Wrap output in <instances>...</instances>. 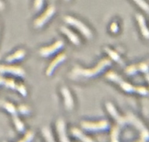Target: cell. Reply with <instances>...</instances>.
Wrapping results in <instances>:
<instances>
[{
	"label": "cell",
	"instance_id": "1",
	"mask_svg": "<svg viewBox=\"0 0 149 142\" xmlns=\"http://www.w3.org/2000/svg\"><path fill=\"white\" fill-rule=\"evenodd\" d=\"M111 65V61L108 58L101 60L95 67L93 69H83L79 66H76L71 71L70 77L77 79L78 77H93L101 73L106 67Z\"/></svg>",
	"mask_w": 149,
	"mask_h": 142
},
{
	"label": "cell",
	"instance_id": "2",
	"mask_svg": "<svg viewBox=\"0 0 149 142\" xmlns=\"http://www.w3.org/2000/svg\"><path fill=\"white\" fill-rule=\"evenodd\" d=\"M63 20L66 23H68V24L71 25V26H74L76 29H78L87 39H90L93 37V32L89 29L88 26H86L81 20H78V19L70 15L64 16Z\"/></svg>",
	"mask_w": 149,
	"mask_h": 142
},
{
	"label": "cell",
	"instance_id": "3",
	"mask_svg": "<svg viewBox=\"0 0 149 142\" xmlns=\"http://www.w3.org/2000/svg\"><path fill=\"white\" fill-rule=\"evenodd\" d=\"M106 79H108L110 81L113 82V83H116V84L119 85L120 86L121 88L125 92H127V93H132V92H137V89L138 87H135V86L132 85L130 83L125 82L119 74H117L116 73H115L114 71H110L109 72L106 73Z\"/></svg>",
	"mask_w": 149,
	"mask_h": 142
},
{
	"label": "cell",
	"instance_id": "4",
	"mask_svg": "<svg viewBox=\"0 0 149 142\" xmlns=\"http://www.w3.org/2000/svg\"><path fill=\"white\" fill-rule=\"evenodd\" d=\"M55 13V6L51 5L47 9L46 11L42 15L39 17H38L36 20L34 21V27L36 29H40L42 26H45L47 23L48 20H50L52 18V16L54 15Z\"/></svg>",
	"mask_w": 149,
	"mask_h": 142
},
{
	"label": "cell",
	"instance_id": "5",
	"mask_svg": "<svg viewBox=\"0 0 149 142\" xmlns=\"http://www.w3.org/2000/svg\"><path fill=\"white\" fill-rule=\"evenodd\" d=\"M109 126V123L106 120H101L99 122H81V127L84 129L90 131H103L106 130Z\"/></svg>",
	"mask_w": 149,
	"mask_h": 142
},
{
	"label": "cell",
	"instance_id": "6",
	"mask_svg": "<svg viewBox=\"0 0 149 142\" xmlns=\"http://www.w3.org/2000/svg\"><path fill=\"white\" fill-rule=\"evenodd\" d=\"M64 46V42L62 40H58L55 42V43L52 44V45H49L48 47L42 48L39 51V54L42 57H48L52 55V54L55 53L56 52L59 51Z\"/></svg>",
	"mask_w": 149,
	"mask_h": 142
},
{
	"label": "cell",
	"instance_id": "7",
	"mask_svg": "<svg viewBox=\"0 0 149 142\" xmlns=\"http://www.w3.org/2000/svg\"><path fill=\"white\" fill-rule=\"evenodd\" d=\"M0 74H11L17 77H24L26 72L23 68L16 66L0 65Z\"/></svg>",
	"mask_w": 149,
	"mask_h": 142
},
{
	"label": "cell",
	"instance_id": "8",
	"mask_svg": "<svg viewBox=\"0 0 149 142\" xmlns=\"http://www.w3.org/2000/svg\"><path fill=\"white\" fill-rule=\"evenodd\" d=\"M1 85H4L5 87H8V88L17 90L23 96H26V95H27V90H26L25 86L21 84H17L13 79L3 78L2 84Z\"/></svg>",
	"mask_w": 149,
	"mask_h": 142
},
{
	"label": "cell",
	"instance_id": "9",
	"mask_svg": "<svg viewBox=\"0 0 149 142\" xmlns=\"http://www.w3.org/2000/svg\"><path fill=\"white\" fill-rule=\"evenodd\" d=\"M61 93L63 96L64 104H65V109L68 111H71L74 109V101L71 94V92L66 87H63L61 88Z\"/></svg>",
	"mask_w": 149,
	"mask_h": 142
},
{
	"label": "cell",
	"instance_id": "10",
	"mask_svg": "<svg viewBox=\"0 0 149 142\" xmlns=\"http://www.w3.org/2000/svg\"><path fill=\"white\" fill-rule=\"evenodd\" d=\"M66 59V55L65 53H61L60 55H58L52 62L50 63V64L48 66L47 69L46 74L47 76H51L53 74L54 71L56 69V67L58 66H59L60 64L62 62H63Z\"/></svg>",
	"mask_w": 149,
	"mask_h": 142
},
{
	"label": "cell",
	"instance_id": "11",
	"mask_svg": "<svg viewBox=\"0 0 149 142\" xmlns=\"http://www.w3.org/2000/svg\"><path fill=\"white\" fill-rule=\"evenodd\" d=\"M106 109H107L108 112H109V114L113 117V118H114V119L116 120V122H117L118 123L121 124V125L125 123V122L126 121V118H122V117L119 115V113L117 112V111H116V108L113 106V104L111 103V102H107V103L106 104Z\"/></svg>",
	"mask_w": 149,
	"mask_h": 142
},
{
	"label": "cell",
	"instance_id": "12",
	"mask_svg": "<svg viewBox=\"0 0 149 142\" xmlns=\"http://www.w3.org/2000/svg\"><path fill=\"white\" fill-rule=\"evenodd\" d=\"M56 126L61 142H70L68 137H67L66 132H65V125L63 120H58V122H57Z\"/></svg>",
	"mask_w": 149,
	"mask_h": 142
},
{
	"label": "cell",
	"instance_id": "13",
	"mask_svg": "<svg viewBox=\"0 0 149 142\" xmlns=\"http://www.w3.org/2000/svg\"><path fill=\"white\" fill-rule=\"evenodd\" d=\"M61 32H63L69 39V40L73 44H74L75 45H80V39L79 38V36L75 33H74L72 31L70 30L68 28H67L66 26H61Z\"/></svg>",
	"mask_w": 149,
	"mask_h": 142
},
{
	"label": "cell",
	"instance_id": "14",
	"mask_svg": "<svg viewBox=\"0 0 149 142\" xmlns=\"http://www.w3.org/2000/svg\"><path fill=\"white\" fill-rule=\"evenodd\" d=\"M26 50L23 49H20L17 50L16 52H15L14 53L12 54V55H9L6 58V61L8 63H13L14 61H20V60L24 58V57L26 56Z\"/></svg>",
	"mask_w": 149,
	"mask_h": 142
},
{
	"label": "cell",
	"instance_id": "15",
	"mask_svg": "<svg viewBox=\"0 0 149 142\" xmlns=\"http://www.w3.org/2000/svg\"><path fill=\"white\" fill-rule=\"evenodd\" d=\"M136 18L138 20L139 26L141 27V32H142L143 36L146 39H149V30L147 28L146 24V20L143 16L141 14H137L136 15Z\"/></svg>",
	"mask_w": 149,
	"mask_h": 142
},
{
	"label": "cell",
	"instance_id": "16",
	"mask_svg": "<svg viewBox=\"0 0 149 142\" xmlns=\"http://www.w3.org/2000/svg\"><path fill=\"white\" fill-rule=\"evenodd\" d=\"M0 106L5 109L13 116L17 115V109L13 104L10 103V102L4 101H0Z\"/></svg>",
	"mask_w": 149,
	"mask_h": 142
},
{
	"label": "cell",
	"instance_id": "17",
	"mask_svg": "<svg viewBox=\"0 0 149 142\" xmlns=\"http://www.w3.org/2000/svg\"><path fill=\"white\" fill-rule=\"evenodd\" d=\"M105 50H106V53H107L113 61L117 62L118 64H120V65H123L124 63L123 61H122V58H121V57L119 56V55L116 52V51L113 50H111L109 48H107V47L105 48Z\"/></svg>",
	"mask_w": 149,
	"mask_h": 142
},
{
	"label": "cell",
	"instance_id": "18",
	"mask_svg": "<svg viewBox=\"0 0 149 142\" xmlns=\"http://www.w3.org/2000/svg\"><path fill=\"white\" fill-rule=\"evenodd\" d=\"M71 133H72V134L74 136L79 139L81 140L83 142H93V141L91 139L87 137L86 135H84V134H83L80 130H79L78 128H73V129L71 130Z\"/></svg>",
	"mask_w": 149,
	"mask_h": 142
},
{
	"label": "cell",
	"instance_id": "19",
	"mask_svg": "<svg viewBox=\"0 0 149 142\" xmlns=\"http://www.w3.org/2000/svg\"><path fill=\"white\" fill-rule=\"evenodd\" d=\"M42 134H43L44 137L46 139L47 142H55L54 141L53 136L52 135V132L48 128H44L42 129Z\"/></svg>",
	"mask_w": 149,
	"mask_h": 142
},
{
	"label": "cell",
	"instance_id": "20",
	"mask_svg": "<svg viewBox=\"0 0 149 142\" xmlns=\"http://www.w3.org/2000/svg\"><path fill=\"white\" fill-rule=\"evenodd\" d=\"M13 122H14L15 125L17 130L18 131H20V132H23V131H24L25 128H24V125H23V123L22 122V121L17 118V115H15V116H13Z\"/></svg>",
	"mask_w": 149,
	"mask_h": 142
},
{
	"label": "cell",
	"instance_id": "21",
	"mask_svg": "<svg viewBox=\"0 0 149 142\" xmlns=\"http://www.w3.org/2000/svg\"><path fill=\"white\" fill-rule=\"evenodd\" d=\"M133 1L146 13H149V5L145 0H133Z\"/></svg>",
	"mask_w": 149,
	"mask_h": 142
},
{
	"label": "cell",
	"instance_id": "22",
	"mask_svg": "<svg viewBox=\"0 0 149 142\" xmlns=\"http://www.w3.org/2000/svg\"><path fill=\"white\" fill-rule=\"evenodd\" d=\"M138 71H139L138 66L132 65L130 66H128L127 68L125 69V73L129 74V75H132V74H135Z\"/></svg>",
	"mask_w": 149,
	"mask_h": 142
},
{
	"label": "cell",
	"instance_id": "23",
	"mask_svg": "<svg viewBox=\"0 0 149 142\" xmlns=\"http://www.w3.org/2000/svg\"><path fill=\"white\" fill-rule=\"evenodd\" d=\"M119 128L118 126H115L113 128L111 132V139L112 142H119L118 141V136H119Z\"/></svg>",
	"mask_w": 149,
	"mask_h": 142
},
{
	"label": "cell",
	"instance_id": "24",
	"mask_svg": "<svg viewBox=\"0 0 149 142\" xmlns=\"http://www.w3.org/2000/svg\"><path fill=\"white\" fill-rule=\"evenodd\" d=\"M17 110L20 112V113H21L22 115H28L30 112V109L26 105H20L17 108Z\"/></svg>",
	"mask_w": 149,
	"mask_h": 142
},
{
	"label": "cell",
	"instance_id": "25",
	"mask_svg": "<svg viewBox=\"0 0 149 142\" xmlns=\"http://www.w3.org/2000/svg\"><path fill=\"white\" fill-rule=\"evenodd\" d=\"M34 136V134H33V132L31 131H29L26 134V135L25 136L24 138L22 140H20L19 142H30L32 140V139L33 138Z\"/></svg>",
	"mask_w": 149,
	"mask_h": 142
},
{
	"label": "cell",
	"instance_id": "26",
	"mask_svg": "<svg viewBox=\"0 0 149 142\" xmlns=\"http://www.w3.org/2000/svg\"><path fill=\"white\" fill-rule=\"evenodd\" d=\"M44 4V0H35L34 1V9L36 11H39L42 8Z\"/></svg>",
	"mask_w": 149,
	"mask_h": 142
},
{
	"label": "cell",
	"instance_id": "27",
	"mask_svg": "<svg viewBox=\"0 0 149 142\" xmlns=\"http://www.w3.org/2000/svg\"><path fill=\"white\" fill-rule=\"evenodd\" d=\"M110 29L111 31V32H113V33H116L118 31V30H119V26H118L117 23L116 22L112 23V24L111 25Z\"/></svg>",
	"mask_w": 149,
	"mask_h": 142
},
{
	"label": "cell",
	"instance_id": "28",
	"mask_svg": "<svg viewBox=\"0 0 149 142\" xmlns=\"http://www.w3.org/2000/svg\"><path fill=\"white\" fill-rule=\"evenodd\" d=\"M137 92L141 95H146L147 93H148V90L144 87H138Z\"/></svg>",
	"mask_w": 149,
	"mask_h": 142
},
{
	"label": "cell",
	"instance_id": "29",
	"mask_svg": "<svg viewBox=\"0 0 149 142\" xmlns=\"http://www.w3.org/2000/svg\"><path fill=\"white\" fill-rule=\"evenodd\" d=\"M5 8V5H4V2L1 0H0V11H2Z\"/></svg>",
	"mask_w": 149,
	"mask_h": 142
},
{
	"label": "cell",
	"instance_id": "30",
	"mask_svg": "<svg viewBox=\"0 0 149 142\" xmlns=\"http://www.w3.org/2000/svg\"><path fill=\"white\" fill-rule=\"evenodd\" d=\"M2 80H3V77H0V85L2 84Z\"/></svg>",
	"mask_w": 149,
	"mask_h": 142
},
{
	"label": "cell",
	"instance_id": "31",
	"mask_svg": "<svg viewBox=\"0 0 149 142\" xmlns=\"http://www.w3.org/2000/svg\"><path fill=\"white\" fill-rule=\"evenodd\" d=\"M146 78H147V80H148V81L149 82V74L146 75Z\"/></svg>",
	"mask_w": 149,
	"mask_h": 142
},
{
	"label": "cell",
	"instance_id": "32",
	"mask_svg": "<svg viewBox=\"0 0 149 142\" xmlns=\"http://www.w3.org/2000/svg\"><path fill=\"white\" fill-rule=\"evenodd\" d=\"M65 1H69L70 0H65Z\"/></svg>",
	"mask_w": 149,
	"mask_h": 142
}]
</instances>
